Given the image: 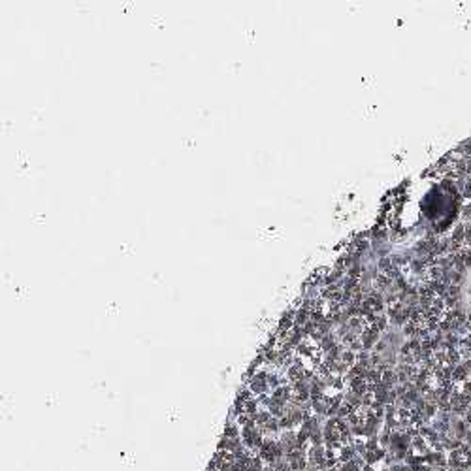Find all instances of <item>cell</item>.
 <instances>
[{
  "label": "cell",
  "instance_id": "7a4b0ae2",
  "mask_svg": "<svg viewBox=\"0 0 471 471\" xmlns=\"http://www.w3.org/2000/svg\"><path fill=\"white\" fill-rule=\"evenodd\" d=\"M364 471H373V467H371V465H368V467H364Z\"/></svg>",
  "mask_w": 471,
  "mask_h": 471
},
{
  "label": "cell",
  "instance_id": "6da1fadb",
  "mask_svg": "<svg viewBox=\"0 0 471 471\" xmlns=\"http://www.w3.org/2000/svg\"><path fill=\"white\" fill-rule=\"evenodd\" d=\"M247 471H264L262 469V458H251Z\"/></svg>",
  "mask_w": 471,
  "mask_h": 471
}]
</instances>
